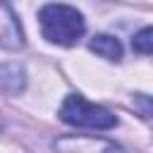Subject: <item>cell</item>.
Returning a JSON list of instances; mask_svg holds the SVG:
<instances>
[{"label": "cell", "instance_id": "2", "mask_svg": "<svg viewBox=\"0 0 153 153\" xmlns=\"http://www.w3.org/2000/svg\"><path fill=\"white\" fill-rule=\"evenodd\" d=\"M60 120L72 124V127H88V129H112L117 124V117L100 108L88 103L79 93H69L60 108Z\"/></svg>", "mask_w": 153, "mask_h": 153}, {"label": "cell", "instance_id": "7", "mask_svg": "<svg viewBox=\"0 0 153 153\" xmlns=\"http://www.w3.org/2000/svg\"><path fill=\"white\" fill-rule=\"evenodd\" d=\"M134 105L143 117H153V96L146 93H134Z\"/></svg>", "mask_w": 153, "mask_h": 153}, {"label": "cell", "instance_id": "4", "mask_svg": "<svg viewBox=\"0 0 153 153\" xmlns=\"http://www.w3.org/2000/svg\"><path fill=\"white\" fill-rule=\"evenodd\" d=\"M91 50H93L96 55H100V57H105V60H115V62L122 57V45H120V41H117L115 36H110V33H98V36H93Z\"/></svg>", "mask_w": 153, "mask_h": 153}, {"label": "cell", "instance_id": "1", "mask_svg": "<svg viewBox=\"0 0 153 153\" xmlns=\"http://www.w3.org/2000/svg\"><path fill=\"white\" fill-rule=\"evenodd\" d=\"M38 22L43 36L57 45H74L86 31L81 12H76L69 5H57V2L45 5L38 12Z\"/></svg>", "mask_w": 153, "mask_h": 153}, {"label": "cell", "instance_id": "3", "mask_svg": "<svg viewBox=\"0 0 153 153\" xmlns=\"http://www.w3.org/2000/svg\"><path fill=\"white\" fill-rule=\"evenodd\" d=\"M24 45V33L22 26L14 19V12L10 7L7 0H2V48L5 50H14Z\"/></svg>", "mask_w": 153, "mask_h": 153}, {"label": "cell", "instance_id": "6", "mask_svg": "<svg viewBox=\"0 0 153 153\" xmlns=\"http://www.w3.org/2000/svg\"><path fill=\"white\" fill-rule=\"evenodd\" d=\"M131 48L141 55H153V26L141 29L139 33H134L131 38Z\"/></svg>", "mask_w": 153, "mask_h": 153}, {"label": "cell", "instance_id": "5", "mask_svg": "<svg viewBox=\"0 0 153 153\" xmlns=\"http://www.w3.org/2000/svg\"><path fill=\"white\" fill-rule=\"evenodd\" d=\"M2 88L5 93H19L24 88V72L14 65H5L2 67Z\"/></svg>", "mask_w": 153, "mask_h": 153}]
</instances>
